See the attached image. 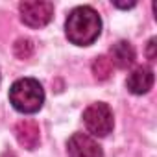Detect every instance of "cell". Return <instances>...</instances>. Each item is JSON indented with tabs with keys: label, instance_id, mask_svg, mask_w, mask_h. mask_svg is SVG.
Listing matches in <instances>:
<instances>
[{
	"label": "cell",
	"instance_id": "2",
	"mask_svg": "<svg viewBox=\"0 0 157 157\" xmlns=\"http://www.w3.org/2000/svg\"><path fill=\"white\" fill-rule=\"evenodd\" d=\"M10 102L19 113H37L44 104L43 85L33 78H21L10 89Z\"/></svg>",
	"mask_w": 157,
	"mask_h": 157
},
{
	"label": "cell",
	"instance_id": "9",
	"mask_svg": "<svg viewBox=\"0 0 157 157\" xmlns=\"http://www.w3.org/2000/svg\"><path fill=\"white\" fill-rule=\"evenodd\" d=\"M113 72V63L109 61L107 56H98L93 61V74L98 82H105Z\"/></svg>",
	"mask_w": 157,
	"mask_h": 157
},
{
	"label": "cell",
	"instance_id": "8",
	"mask_svg": "<svg viewBox=\"0 0 157 157\" xmlns=\"http://www.w3.org/2000/svg\"><path fill=\"white\" fill-rule=\"evenodd\" d=\"M109 61L115 67L126 70V68H129L135 63V48L128 41H118L109 50Z\"/></svg>",
	"mask_w": 157,
	"mask_h": 157
},
{
	"label": "cell",
	"instance_id": "5",
	"mask_svg": "<svg viewBox=\"0 0 157 157\" xmlns=\"http://www.w3.org/2000/svg\"><path fill=\"white\" fill-rule=\"evenodd\" d=\"M68 157H104L102 146L87 133H74L67 142Z\"/></svg>",
	"mask_w": 157,
	"mask_h": 157
},
{
	"label": "cell",
	"instance_id": "11",
	"mask_svg": "<svg viewBox=\"0 0 157 157\" xmlns=\"http://www.w3.org/2000/svg\"><path fill=\"white\" fill-rule=\"evenodd\" d=\"M153 48H155V39H150V43H148V59H150V61L155 59V52H153Z\"/></svg>",
	"mask_w": 157,
	"mask_h": 157
},
{
	"label": "cell",
	"instance_id": "1",
	"mask_svg": "<svg viewBox=\"0 0 157 157\" xmlns=\"http://www.w3.org/2000/svg\"><path fill=\"white\" fill-rule=\"evenodd\" d=\"M67 39L76 46H89L102 33V19L91 6L74 8L65 21Z\"/></svg>",
	"mask_w": 157,
	"mask_h": 157
},
{
	"label": "cell",
	"instance_id": "12",
	"mask_svg": "<svg viewBox=\"0 0 157 157\" xmlns=\"http://www.w3.org/2000/svg\"><path fill=\"white\" fill-rule=\"evenodd\" d=\"M2 157H17L13 151H6V153H2Z\"/></svg>",
	"mask_w": 157,
	"mask_h": 157
},
{
	"label": "cell",
	"instance_id": "3",
	"mask_svg": "<svg viewBox=\"0 0 157 157\" xmlns=\"http://www.w3.org/2000/svg\"><path fill=\"white\" fill-rule=\"evenodd\" d=\"M83 124L87 128L89 133H93L94 137H105L113 131V111L107 104L104 102H96L91 104L85 111H83Z\"/></svg>",
	"mask_w": 157,
	"mask_h": 157
},
{
	"label": "cell",
	"instance_id": "4",
	"mask_svg": "<svg viewBox=\"0 0 157 157\" xmlns=\"http://www.w3.org/2000/svg\"><path fill=\"white\" fill-rule=\"evenodd\" d=\"M21 21L30 28H43L54 17V4L52 2H21L19 4Z\"/></svg>",
	"mask_w": 157,
	"mask_h": 157
},
{
	"label": "cell",
	"instance_id": "7",
	"mask_svg": "<svg viewBox=\"0 0 157 157\" xmlns=\"http://www.w3.org/2000/svg\"><path fill=\"white\" fill-rule=\"evenodd\" d=\"M15 137L19 140V144L26 150H35L39 146V140H41V129H39V124L35 120H21L17 122L15 126Z\"/></svg>",
	"mask_w": 157,
	"mask_h": 157
},
{
	"label": "cell",
	"instance_id": "6",
	"mask_svg": "<svg viewBox=\"0 0 157 157\" xmlns=\"http://www.w3.org/2000/svg\"><path fill=\"white\" fill-rule=\"evenodd\" d=\"M126 87L131 94H146L153 87V70L150 67H137L129 72Z\"/></svg>",
	"mask_w": 157,
	"mask_h": 157
},
{
	"label": "cell",
	"instance_id": "10",
	"mask_svg": "<svg viewBox=\"0 0 157 157\" xmlns=\"http://www.w3.org/2000/svg\"><path fill=\"white\" fill-rule=\"evenodd\" d=\"M32 52H33V44H32L30 39H19V41H17V44H15V54H17V57L26 59V57L32 56Z\"/></svg>",
	"mask_w": 157,
	"mask_h": 157
}]
</instances>
